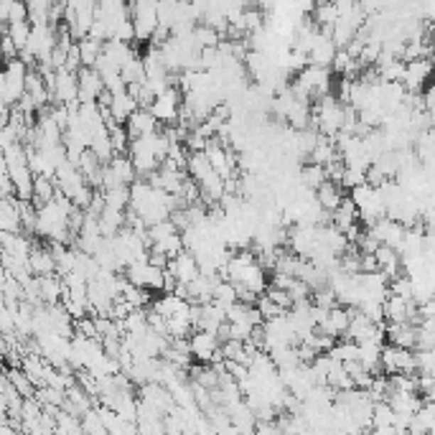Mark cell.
Masks as SVG:
<instances>
[{"instance_id": "1", "label": "cell", "mask_w": 435, "mask_h": 435, "mask_svg": "<svg viewBox=\"0 0 435 435\" xmlns=\"http://www.w3.org/2000/svg\"><path fill=\"white\" fill-rule=\"evenodd\" d=\"M183 102V92L178 90V87H168V90H163L161 95L153 97L151 102V112L153 117H156L158 122H163V125H173L176 117H178V107H181Z\"/></svg>"}, {"instance_id": "2", "label": "cell", "mask_w": 435, "mask_h": 435, "mask_svg": "<svg viewBox=\"0 0 435 435\" xmlns=\"http://www.w3.org/2000/svg\"><path fill=\"white\" fill-rule=\"evenodd\" d=\"M430 72H433V61L420 56V59L405 61V74H402V87L407 92H423V87L428 85Z\"/></svg>"}, {"instance_id": "3", "label": "cell", "mask_w": 435, "mask_h": 435, "mask_svg": "<svg viewBox=\"0 0 435 435\" xmlns=\"http://www.w3.org/2000/svg\"><path fill=\"white\" fill-rule=\"evenodd\" d=\"M77 72H69V69H56L54 79V90L48 95V104H69L77 100Z\"/></svg>"}, {"instance_id": "4", "label": "cell", "mask_w": 435, "mask_h": 435, "mask_svg": "<svg viewBox=\"0 0 435 435\" xmlns=\"http://www.w3.org/2000/svg\"><path fill=\"white\" fill-rule=\"evenodd\" d=\"M188 346H191V357L196 362H212L214 351L219 349V338L212 331L193 328V333H188Z\"/></svg>"}, {"instance_id": "5", "label": "cell", "mask_w": 435, "mask_h": 435, "mask_svg": "<svg viewBox=\"0 0 435 435\" xmlns=\"http://www.w3.org/2000/svg\"><path fill=\"white\" fill-rule=\"evenodd\" d=\"M77 100H79V104H85V102H95L97 100V95L104 90V85H102V77L95 72L92 67H82L77 72Z\"/></svg>"}, {"instance_id": "6", "label": "cell", "mask_w": 435, "mask_h": 435, "mask_svg": "<svg viewBox=\"0 0 435 435\" xmlns=\"http://www.w3.org/2000/svg\"><path fill=\"white\" fill-rule=\"evenodd\" d=\"M161 122L153 117V112L148 107H135L133 115L125 120V130H127V138H140V135H151L158 130Z\"/></svg>"}, {"instance_id": "7", "label": "cell", "mask_w": 435, "mask_h": 435, "mask_svg": "<svg viewBox=\"0 0 435 435\" xmlns=\"http://www.w3.org/2000/svg\"><path fill=\"white\" fill-rule=\"evenodd\" d=\"M166 270H171L176 275L178 283H191L196 275H199V262H196V254L191 249H181V252L171 257Z\"/></svg>"}, {"instance_id": "8", "label": "cell", "mask_w": 435, "mask_h": 435, "mask_svg": "<svg viewBox=\"0 0 435 435\" xmlns=\"http://www.w3.org/2000/svg\"><path fill=\"white\" fill-rule=\"evenodd\" d=\"M8 178H11V183H13L16 199H21V201L33 199V173H31L28 163L8 166Z\"/></svg>"}, {"instance_id": "9", "label": "cell", "mask_w": 435, "mask_h": 435, "mask_svg": "<svg viewBox=\"0 0 435 435\" xmlns=\"http://www.w3.org/2000/svg\"><path fill=\"white\" fill-rule=\"evenodd\" d=\"M417 326L410 321H390V326H385V338H390L392 346H402V349H412L415 346Z\"/></svg>"}, {"instance_id": "10", "label": "cell", "mask_w": 435, "mask_h": 435, "mask_svg": "<svg viewBox=\"0 0 435 435\" xmlns=\"http://www.w3.org/2000/svg\"><path fill=\"white\" fill-rule=\"evenodd\" d=\"M346 326H349V311H346V306H333V308H328L326 318H323V323H321V331L328 333V336L338 338L346 333Z\"/></svg>"}, {"instance_id": "11", "label": "cell", "mask_w": 435, "mask_h": 435, "mask_svg": "<svg viewBox=\"0 0 435 435\" xmlns=\"http://www.w3.org/2000/svg\"><path fill=\"white\" fill-rule=\"evenodd\" d=\"M28 267L33 275H51L56 272V262H54V254L51 249L46 247H38V245H31V252H28Z\"/></svg>"}, {"instance_id": "12", "label": "cell", "mask_w": 435, "mask_h": 435, "mask_svg": "<svg viewBox=\"0 0 435 435\" xmlns=\"http://www.w3.org/2000/svg\"><path fill=\"white\" fill-rule=\"evenodd\" d=\"M38 280V296H41L43 306H51V303H59L61 301V290H64V283L56 272L51 275H36Z\"/></svg>"}, {"instance_id": "13", "label": "cell", "mask_w": 435, "mask_h": 435, "mask_svg": "<svg viewBox=\"0 0 435 435\" xmlns=\"http://www.w3.org/2000/svg\"><path fill=\"white\" fill-rule=\"evenodd\" d=\"M410 306H412V298L394 296V293H390V290H387L385 301H382V308H385L387 321H407Z\"/></svg>"}, {"instance_id": "14", "label": "cell", "mask_w": 435, "mask_h": 435, "mask_svg": "<svg viewBox=\"0 0 435 435\" xmlns=\"http://www.w3.org/2000/svg\"><path fill=\"white\" fill-rule=\"evenodd\" d=\"M26 95L33 100V104H36L38 109L48 104V90H46V85H43V77L38 74V69H28V72H26Z\"/></svg>"}, {"instance_id": "15", "label": "cell", "mask_w": 435, "mask_h": 435, "mask_svg": "<svg viewBox=\"0 0 435 435\" xmlns=\"http://www.w3.org/2000/svg\"><path fill=\"white\" fill-rule=\"evenodd\" d=\"M97 222H100V235L115 237L125 227V212L112 209V206H104L102 212H100V217H97Z\"/></svg>"}, {"instance_id": "16", "label": "cell", "mask_w": 435, "mask_h": 435, "mask_svg": "<svg viewBox=\"0 0 435 435\" xmlns=\"http://www.w3.org/2000/svg\"><path fill=\"white\" fill-rule=\"evenodd\" d=\"M135 107H138V102H135V100L127 95V92L112 95V100H109V115H112V120H115L117 125H125V120L133 115Z\"/></svg>"}, {"instance_id": "17", "label": "cell", "mask_w": 435, "mask_h": 435, "mask_svg": "<svg viewBox=\"0 0 435 435\" xmlns=\"http://www.w3.org/2000/svg\"><path fill=\"white\" fill-rule=\"evenodd\" d=\"M341 196H344V188L333 181H323L318 188H316V201H318V206L321 209H326V212H333V209H336Z\"/></svg>"}, {"instance_id": "18", "label": "cell", "mask_w": 435, "mask_h": 435, "mask_svg": "<svg viewBox=\"0 0 435 435\" xmlns=\"http://www.w3.org/2000/svg\"><path fill=\"white\" fill-rule=\"evenodd\" d=\"M242 285H247L252 293H257L260 296L262 290L267 288V280H265V267L260 265V262L254 260V262H249L247 267H245V275H242V280H240Z\"/></svg>"}, {"instance_id": "19", "label": "cell", "mask_w": 435, "mask_h": 435, "mask_svg": "<svg viewBox=\"0 0 435 435\" xmlns=\"http://www.w3.org/2000/svg\"><path fill=\"white\" fill-rule=\"evenodd\" d=\"M102 43L104 41H97L92 36H82L77 41V48H79V59H82V67H92L97 61V56L102 54Z\"/></svg>"}, {"instance_id": "20", "label": "cell", "mask_w": 435, "mask_h": 435, "mask_svg": "<svg viewBox=\"0 0 435 435\" xmlns=\"http://www.w3.org/2000/svg\"><path fill=\"white\" fill-rule=\"evenodd\" d=\"M333 156H336V148H333L331 138H326V135H321V133H318V138H316V145L311 148V153H308L311 163L326 166Z\"/></svg>"}, {"instance_id": "21", "label": "cell", "mask_w": 435, "mask_h": 435, "mask_svg": "<svg viewBox=\"0 0 435 435\" xmlns=\"http://www.w3.org/2000/svg\"><path fill=\"white\" fill-rule=\"evenodd\" d=\"M328 357L336 359V362H351V359L359 357V344L357 341H351V338H344V341H333L331 349L326 351Z\"/></svg>"}, {"instance_id": "22", "label": "cell", "mask_w": 435, "mask_h": 435, "mask_svg": "<svg viewBox=\"0 0 435 435\" xmlns=\"http://www.w3.org/2000/svg\"><path fill=\"white\" fill-rule=\"evenodd\" d=\"M109 168L115 171L117 178H120L125 186H130V183L135 181V168H133V161H130V156H125V153H120V156H112L109 158Z\"/></svg>"}, {"instance_id": "23", "label": "cell", "mask_w": 435, "mask_h": 435, "mask_svg": "<svg viewBox=\"0 0 435 435\" xmlns=\"http://www.w3.org/2000/svg\"><path fill=\"white\" fill-rule=\"evenodd\" d=\"M186 168L191 171V178H193V181H201V178H204L206 173H212V166H209V158H206L204 151L188 153Z\"/></svg>"}, {"instance_id": "24", "label": "cell", "mask_w": 435, "mask_h": 435, "mask_svg": "<svg viewBox=\"0 0 435 435\" xmlns=\"http://www.w3.org/2000/svg\"><path fill=\"white\" fill-rule=\"evenodd\" d=\"M56 193V183L54 178H48V176H33V204H43V201H48L51 196Z\"/></svg>"}, {"instance_id": "25", "label": "cell", "mask_w": 435, "mask_h": 435, "mask_svg": "<svg viewBox=\"0 0 435 435\" xmlns=\"http://www.w3.org/2000/svg\"><path fill=\"white\" fill-rule=\"evenodd\" d=\"M6 377H8V382L16 387V392H18L21 397H33V390H36V387L31 385V380L26 377V372L21 367H11L6 372Z\"/></svg>"}, {"instance_id": "26", "label": "cell", "mask_w": 435, "mask_h": 435, "mask_svg": "<svg viewBox=\"0 0 435 435\" xmlns=\"http://www.w3.org/2000/svg\"><path fill=\"white\" fill-rule=\"evenodd\" d=\"M311 13H313L316 26H318V28H331L333 21L338 18L336 8H333V3H328V0H318V3H316V8Z\"/></svg>"}, {"instance_id": "27", "label": "cell", "mask_w": 435, "mask_h": 435, "mask_svg": "<svg viewBox=\"0 0 435 435\" xmlns=\"http://www.w3.org/2000/svg\"><path fill=\"white\" fill-rule=\"evenodd\" d=\"M120 74L122 79H125V85H130V82H145V67H143V59H140L138 54H133L130 59L125 61L120 67Z\"/></svg>"}, {"instance_id": "28", "label": "cell", "mask_w": 435, "mask_h": 435, "mask_svg": "<svg viewBox=\"0 0 435 435\" xmlns=\"http://www.w3.org/2000/svg\"><path fill=\"white\" fill-rule=\"evenodd\" d=\"M326 181V171H323V166L321 163H306L301 168V183L303 186H308V188H318L321 183Z\"/></svg>"}, {"instance_id": "29", "label": "cell", "mask_w": 435, "mask_h": 435, "mask_svg": "<svg viewBox=\"0 0 435 435\" xmlns=\"http://www.w3.org/2000/svg\"><path fill=\"white\" fill-rule=\"evenodd\" d=\"M102 196H104V206H112V209H120V212H125L127 204H130V188L127 186L107 188V191H102Z\"/></svg>"}, {"instance_id": "30", "label": "cell", "mask_w": 435, "mask_h": 435, "mask_svg": "<svg viewBox=\"0 0 435 435\" xmlns=\"http://www.w3.org/2000/svg\"><path fill=\"white\" fill-rule=\"evenodd\" d=\"M191 36H193V41L199 43L201 48H206V46H217V43L222 41V36H219V31H217V28H212V26H206V23H196V26H193Z\"/></svg>"}, {"instance_id": "31", "label": "cell", "mask_w": 435, "mask_h": 435, "mask_svg": "<svg viewBox=\"0 0 435 435\" xmlns=\"http://www.w3.org/2000/svg\"><path fill=\"white\" fill-rule=\"evenodd\" d=\"M153 249H161V252L166 254V257H176V254L181 252L183 249V242H181V232H173V235H168V237H163L161 242H153L151 245Z\"/></svg>"}, {"instance_id": "32", "label": "cell", "mask_w": 435, "mask_h": 435, "mask_svg": "<svg viewBox=\"0 0 435 435\" xmlns=\"http://www.w3.org/2000/svg\"><path fill=\"white\" fill-rule=\"evenodd\" d=\"M79 423H82V433H97V435H104V433H107V428H104L102 420H100V415H97L95 405H92L87 412H82Z\"/></svg>"}, {"instance_id": "33", "label": "cell", "mask_w": 435, "mask_h": 435, "mask_svg": "<svg viewBox=\"0 0 435 435\" xmlns=\"http://www.w3.org/2000/svg\"><path fill=\"white\" fill-rule=\"evenodd\" d=\"M212 301H217L219 306H230V303H235L237 301V296H235V283H230V280H219L217 285H214V298Z\"/></svg>"}, {"instance_id": "34", "label": "cell", "mask_w": 435, "mask_h": 435, "mask_svg": "<svg viewBox=\"0 0 435 435\" xmlns=\"http://www.w3.org/2000/svg\"><path fill=\"white\" fill-rule=\"evenodd\" d=\"M173 232H178V230H176V224L171 222V219H161V222L148 224V240H151V245L153 242H161L163 237L173 235Z\"/></svg>"}, {"instance_id": "35", "label": "cell", "mask_w": 435, "mask_h": 435, "mask_svg": "<svg viewBox=\"0 0 435 435\" xmlns=\"http://www.w3.org/2000/svg\"><path fill=\"white\" fill-rule=\"evenodd\" d=\"M242 26H245V31L249 33H254V31L265 28V13L260 11V8H252V11H245L242 13Z\"/></svg>"}, {"instance_id": "36", "label": "cell", "mask_w": 435, "mask_h": 435, "mask_svg": "<svg viewBox=\"0 0 435 435\" xmlns=\"http://www.w3.org/2000/svg\"><path fill=\"white\" fill-rule=\"evenodd\" d=\"M109 135V143H112V151H115V156H120V153H127V143H130V138H127V130L122 125H112L107 130Z\"/></svg>"}, {"instance_id": "37", "label": "cell", "mask_w": 435, "mask_h": 435, "mask_svg": "<svg viewBox=\"0 0 435 435\" xmlns=\"http://www.w3.org/2000/svg\"><path fill=\"white\" fill-rule=\"evenodd\" d=\"M6 33L13 38V43H16V46L23 48L26 41H28V36H31V23H28V21H21V23H8Z\"/></svg>"}, {"instance_id": "38", "label": "cell", "mask_w": 435, "mask_h": 435, "mask_svg": "<svg viewBox=\"0 0 435 435\" xmlns=\"http://www.w3.org/2000/svg\"><path fill=\"white\" fill-rule=\"evenodd\" d=\"M311 303H316V306H321V308H333L338 301H336V296H333L331 288L321 285V288L311 290Z\"/></svg>"}, {"instance_id": "39", "label": "cell", "mask_w": 435, "mask_h": 435, "mask_svg": "<svg viewBox=\"0 0 435 435\" xmlns=\"http://www.w3.org/2000/svg\"><path fill=\"white\" fill-rule=\"evenodd\" d=\"M254 306H257V311H260L262 321L267 318H275V316H283L285 308L283 306H278V303H272L267 296H257V301H254Z\"/></svg>"}, {"instance_id": "40", "label": "cell", "mask_w": 435, "mask_h": 435, "mask_svg": "<svg viewBox=\"0 0 435 435\" xmlns=\"http://www.w3.org/2000/svg\"><path fill=\"white\" fill-rule=\"evenodd\" d=\"M359 183H367V181H364V168H354V166H346L344 173H341V181H338V186L349 191V188L359 186Z\"/></svg>"}, {"instance_id": "41", "label": "cell", "mask_w": 435, "mask_h": 435, "mask_svg": "<svg viewBox=\"0 0 435 435\" xmlns=\"http://www.w3.org/2000/svg\"><path fill=\"white\" fill-rule=\"evenodd\" d=\"M109 38H117V41H122V43H130V41H135V28H133V21L130 18H125V21H120V23L112 28V36Z\"/></svg>"}, {"instance_id": "42", "label": "cell", "mask_w": 435, "mask_h": 435, "mask_svg": "<svg viewBox=\"0 0 435 435\" xmlns=\"http://www.w3.org/2000/svg\"><path fill=\"white\" fill-rule=\"evenodd\" d=\"M145 288L163 290V267L148 265V270H145Z\"/></svg>"}, {"instance_id": "43", "label": "cell", "mask_w": 435, "mask_h": 435, "mask_svg": "<svg viewBox=\"0 0 435 435\" xmlns=\"http://www.w3.org/2000/svg\"><path fill=\"white\" fill-rule=\"evenodd\" d=\"M21 21H28L26 0H11V6H8V23H21Z\"/></svg>"}, {"instance_id": "44", "label": "cell", "mask_w": 435, "mask_h": 435, "mask_svg": "<svg viewBox=\"0 0 435 435\" xmlns=\"http://www.w3.org/2000/svg\"><path fill=\"white\" fill-rule=\"evenodd\" d=\"M349 64H351V56L346 54V48H336V51H333V56H331V64H328V67L333 69V74H344L346 69H349Z\"/></svg>"}, {"instance_id": "45", "label": "cell", "mask_w": 435, "mask_h": 435, "mask_svg": "<svg viewBox=\"0 0 435 435\" xmlns=\"http://www.w3.org/2000/svg\"><path fill=\"white\" fill-rule=\"evenodd\" d=\"M102 85L109 95H120V92H125V79H122L120 72H112V74H107V77H102Z\"/></svg>"}, {"instance_id": "46", "label": "cell", "mask_w": 435, "mask_h": 435, "mask_svg": "<svg viewBox=\"0 0 435 435\" xmlns=\"http://www.w3.org/2000/svg\"><path fill=\"white\" fill-rule=\"evenodd\" d=\"M265 290H267L265 296L270 298L272 303H278V306H283L285 311H288L290 306H293V301H290V296H288V290H283V288H272V285H270V288H265Z\"/></svg>"}, {"instance_id": "47", "label": "cell", "mask_w": 435, "mask_h": 435, "mask_svg": "<svg viewBox=\"0 0 435 435\" xmlns=\"http://www.w3.org/2000/svg\"><path fill=\"white\" fill-rule=\"evenodd\" d=\"M0 54H3V61H6V59H13V56H18V46L13 43V38L8 36L6 31L0 33Z\"/></svg>"}, {"instance_id": "48", "label": "cell", "mask_w": 435, "mask_h": 435, "mask_svg": "<svg viewBox=\"0 0 435 435\" xmlns=\"http://www.w3.org/2000/svg\"><path fill=\"white\" fill-rule=\"evenodd\" d=\"M16 331V326H13V313L8 311L6 303H0V333L3 336H8V333Z\"/></svg>"}, {"instance_id": "49", "label": "cell", "mask_w": 435, "mask_h": 435, "mask_svg": "<svg viewBox=\"0 0 435 435\" xmlns=\"http://www.w3.org/2000/svg\"><path fill=\"white\" fill-rule=\"evenodd\" d=\"M359 8H362L367 16H375V13L387 11V0H359Z\"/></svg>"}, {"instance_id": "50", "label": "cell", "mask_w": 435, "mask_h": 435, "mask_svg": "<svg viewBox=\"0 0 435 435\" xmlns=\"http://www.w3.org/2000/svg\"><path fill=\"white\" fill-rule=\"evenodd\" d=\"M235 296H237V301L247 303V306H254V301H257V293H252L247 285H242V283H235Z\"/></svg>"}, {"instance_id": "51", "label": "cell", "mask_w": 435, "mask_h": 435, "mask_svg": "<svg viewBox=\"0 0 435 435\" xmlns=\"http://www.w3.org/2000/svg\"><path fill=\"white\" fill-rule=\"evenodd\" d=\"M6 278H8V270H6V265L0 262V288H3V283H6Z\"/></svg>"}, {"instance_id": "52", "label": "cell", "mask_w": 435, "mask_h": 435, "mask_svg": "<svg viewBox=\"0 0 435 435\" xmlns=\"http://www.w3.org/2000/svg\"><path fill=\"white\" fill-rule=\"evenodd\" d=\"M0 254H3V245H0Z\"/></svg>"}]
</instances>
